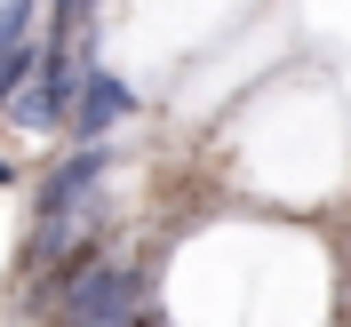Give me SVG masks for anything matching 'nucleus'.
<instances>
[{
	"label": "nucleus",
	"mask_w": 351,
	"mask_h": 327,
	"mask_svg": "<svg viewBox=\"0 0 351 327\" xmlns=\"http://www.w3.org/2000/svg\"><path fill=\"white\" fill-rule=\"evenodd\" d=\"M136 295H144V280L120 256H80L64 295H56V319L64 327H136Z\"/></svg>",
	"instance_id": "f257e3e1"
},
{
	"label": "nucleus",
	"mask_w": 351,
	"mask_h": 327,
	"mask_svg": "<svg viewBox=\"0 0 351 327\" xmlns=\"http://www.w3.org/2000/svg\"><path fill=\"white\" fill-rule=\"evenodd\" d=\"M80 48L72 40H48V56H40V72L16 88V104H8V120L16 128H64L72 120V96H80Z\"/></svg>",
	"instance_id": "f03ea898"
},
{
	"label": "nucleus",
	"mask_w": 351,
	"mask_h": 327,
	"mask_svg": "<svg viewBox=\"0 0 351 327\" xmlns=\"http://www.w3.org/2000/svg\"><path fill=\"white\" fill-rule=\"evenodd\" d=\"M128 112H136L128 80H120V72H104V64H88V72H80V96H72V120H64V128L80 136V144H104V136H112V120H128Z\"/></svg>",
	"instance_id": "7ed1b4c3"
},
{
	"label": "nucleus",
	"mask_w": 351,
	"mask_h": 327,
	"mask_svg": "<svg viewBox=\"0 0 351 327\" xmlns=\"http://www.w3.org/2000/svg\"><path fill=\"white\" fill-rule=\"evenodd\" d=\"M32 16H40V0H0V112L16 104V88L40 72V48H32Z\"/></svg>",
	"instance_id": "20e7f679"
},
{
	"label": "nucleus",
	"mask_w": 351,
	"mask_h": 327,
	"mask_svg": "<svg viewBox=\"0 0 351 327\" xmlns=\"http://www.w3.org/2000/svg\"><path fill=\"white\" fill-rule=\"evenodd\" d=\"M96 175H104V144H80L64 168L40 184V223H64V216H96Z\"/></svg>",
	"instance_id": "39448f33"
},
{
	"label": "nucleus",
	"mask_w": 351,
	"mask_h": 327,
	"mask_svg": "<svg viewBox=\"0 0 351 327\" xmlns=\"http://www.w3.org/2000/svg\"><path fill=\"white\" fill-rule=\"evenodd\" d=\"M88 8H96V0H48V32H56V40H72Z\"/></svg>",
	"instance_id": "423d86ee"
},
{
	"label": "nucleus",
	"mask_w": 351,
	"mask_h": 327,
	"mask_svg": "<svg viewBox=\"0 0 351 327\" xmlns=\"http://www.w3.org/2000/svg\"><path fill=\"white\" fill-rule=\"evenodd\" d=\"M8 184H16V160H0V192H8Z\"/></svg>",
	"instance_id": "0eeeda50"
}]
</instances>
